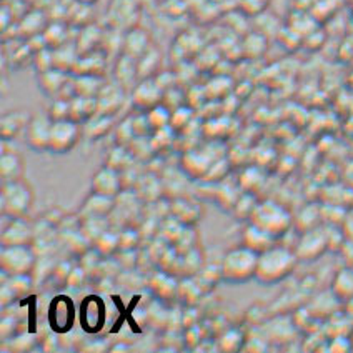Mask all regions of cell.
I'll list each match as a JSON object with an SVG mask.
<instances>
[{"instance_id": "obj_57", "label": "cell", "mask_w": 353, "mask_h": 353, "mask_svg": "<svg viewBox=\"0 0 353 353\" xmlns=\"http://www.w3.org/2000/svg\"><path fill=\"white\" fill-rule=\"evenodd\" d=\"M0 299H2V307H9V305H12L15 302V296L14 294H12V290L9 287H7L6 283L2 285V292H0Z\"/></svg>"}, {"instance_id": "obj_33", "label": "cell", "mask_w": 353, "mask_h": 353, "mask_svg": "<svg viewBox=\"0 0 353 353\" xmlns=\"http://www.w3.org/2000/svg\"><path fill=\"white\" fill-rule=\"evenodd\" d=\"M175 134L176 132L172 127L160 128V130H155L154 134L150 135L152 147H154L155 154H165L167 150H170L175 143Z\"/></svg>"}, {"instance_id": "obj_7", "label": "cell", "mask_w": 353, "mask_h": 353, "mask_svg": "<svg viewBox=\"0 0 353 353\" xmlns=\"http://www.w3.org/2000/svg\"><path fill=\"white\" fill-rule=\"evenodd\" d=\"M328 248L330 245H328L327 228L316 227L312 230L302 232L294 250L300 262H314V260L320 259Z\"/></svg>"}, {"instance_id": "obj_4", "label": "cell", "mask_w": 353, "mask_h": 353, "mask_svg": "<svg viewBox=\"0 0 353 353\" xmlns=\"http://www.w3.org/2000/svg\"><path fill=\"white\" fill-rule=\"evenodd\" d=\"M34 205V190L27 182L15 180L0 187V210L6 219H22Z\"/></svg>"}, {"instance_id": "obj_54", "label": "cell", "mask_w": 353, "mask_h": 353, "mask_svg": "<svg viewBox=\"0 0 353 353\" xmlns=\"http://www.w3.org/2000/svg\"><path fill=\"white\" fill-rule=\"evenodd\" d=\"M15 330H17V322H15L14 319H10V316H6V319L2 320V323H0V334H2V339L6 340V342H9L12 336H15Z\"/></svg>"}, {"instance_id": "obj_52", "label": "cell", "mask_w": 353, "mask_h": 353, "mask_svg": "<svg viewBox=\"0 0 353 353\" xmlns=\"http://www.w3.org/2000/svg\"><path fill=\"white\" fill-rule=\"evenodd\" d=\"M132 122H134V128H135V134H137V137H150V135L154 134L150 123H148L147 112L142 115H137V117H132Z\"/></svg>"}, {"instance_id": "obj_9", "label": "cell", "mask_w": 353, "mask_h": 353, "mask_svg": "<svg viewBox=\"0 0 353 353\" xmlns=\"http://www.w3.org/2000/svg\"><path fill=\"white\" fill-rule=\"evenodd\" d=\"M35 240V228L32 227L26 220V216L22 219H12L9 225L2 230V236H0V242L2 247H12V245H32Z\"/></svg>"}, {"instance_id": "obj_42", "label": "cell", "mask_w": 353, "mask_h": 353, "mask_svg": "<svg viewBox=\"0 0 353 353\" xmlns=\"http://www.w3.org/2000/svg\"><path fill=\"white\" fill-rule=\"evenodd\" d=\"M230 119H212L207 120L203 127V134L210 139H225L230 135Z\"/></svg>"}, {"instance_id": "obj_53", "label": "cell", "mask_w": 353, "mask_h": 353, "mask_svg": "<svg viewBox=\"0 0 353 353\" xmlns=\"http://www.w3.org/2000/svg\"><path fill=\"white\" fill-rule=\"evenodd\" d=\"M87 279V270L80 265V267H72L69 280H67V285L72 288H79L82 287V283L85 282Z\"/></svg>"}, {"instance_id": "obj_10", "label": "cell", "mask_w": 353, "mask_h": 353, "mask_svg": "<svg viewBox=\"0 0 353 353\" xmlns=\"http://www.w3.org/2000/svg\"><path fill=\"white\" fill-rule=\"evenodd\" d=\"M92 192H94V194L117 199V196L123 192L122 175H120V172L103 165L100 170L95 172L94 176H92Z\"/></svg>"}, {"instance_id": "obj_26", "label": "cell", "mask_w": 353, "mask_h": 353, "mask_svg": "<svg viewBox=\"0 0 353 353\" xmlns=\"http://www.w3.org/2000/svg\"><path fill=\"white\" fill-rule=\"evenodd\" d=\"M123 49H125V55L135 60L142 57V55H145L148 49V37L145 32L132 30L125 37Z\"/></svg>"}, {"instance_id": "obj_24", "label": "cell", "mask_w": 353, "mask_h": 353, "mask_svg": "<svg viewBox=\"0 0 353 353\" xmlns=\"http://www.w3.org/2000/svg\"><path fill=\"white\" fill-rule=\"evenodd\" d=\"M40 88L46 92L47 95H59L62 92V88L67 85L69 77H67V72L60 69H50L47 72L40 74Z\"/></svg>"}, {"instance_id": "obj_16", "label": "cell", "mask_w": 353, "mask_h": 353, "mask_svg": "<svg viewBox=\"0 0 353 353\" xmlns=\"http://www.w3.org/2000/svg\"><path fill=\"white\" fill-rule=\"evenodd\" d=\"M115 208V199L112 196H105L100 194H94L88 196L83 202L82 208L79 212V219H88V216H108L112 215Z\"/></svg>"}, {"instance_id": "obj_29", "label": "cell", "mask_w": 353, "mask_h": 353, "mask_svg": "<svg viewBox=\"0 0 353 353\" xmlns=\"http://www.w3.org/2000/svg\"><path fill=\"white\" fill-rule=\"evenodd\" d=\"M92 245H94V250H97L102 256L114 255L115 252L120 250V234L108 228Z\"/></svg>"}, {"instance_id": "obj_47", "label": "cell", "mask_w": 353, "mask_h": 353, "mask_svg": "<svg viewBox=\"0 0 353 353\" xmlns=\"http://www.w3.org/2000/svg\"><path fill=\"white\" fill-rule=\"evenodd\" d=\"M49 117L52 122L70 119V100L62 97L55 99L49 107Z\"/></svg>"}, {"instance_id": "obj_6", "label": "cell", "mask_w": 353, "mask_h": 353, "mask_svg": "<svg viewBox=\"0 0 353 353\" xmlns=\"http://www.w3.org/2000/svg\"><path fill=\"white\" fill-rule=\"evenodd\" d=\"M80 135H82L80 125L72 119L52 122L49 150L59 155L67 154V152H70L72 148L77 145Z\"/></svg>"}, {"instance_id": "obj_12", "label": "cell", "mask_w": 353, "mask_h": 353, "mask_svg": "<svg viewBox=\"0 0 353 353\" xmlns=\"http://www.w3.org/2000/svg\"><path fill=\"white\" fill-rule=\"evenodd\" d=\"M50 128L52 120L50 117H32L29 125L26 128V142L32 150L43 152L49 150L50 143Z\"/></svg>"}, {"instance_id": "obj_1", "label": "cell", "mask_w": 353, "mask_h": 353, "mask_svg": "<svg viewBox=\"0 0 353 353\" xmlns=\"http://www.w3.org/2000/svg\"><path fill=\"white\" fill-rule=\"evenodd\" d=\"M296 263H299V256L295 250L275 243L262 254H259L255 279L263 285L280 283L292 275Z\"/></svg>"}, {"instance_id": "obj_21", "label": "cell", "mask_w": 353, "mask_h": 353, "mask_svg": "<svg viewBox=\"0 0 353 353\" xmlns=\"http://www.w3.org/2000/svg\"><path fill=\"white\" fill-rule=\"evenodd\" d=\"M99 114L97 97H82L77 95L70 100V119L77 123H85Z\"/></svg>"}, {"instance_id": "obj_46", "label": "cell", "mask_w": 353, "mask_h": 353, "mask_svg": "<svg viewBox=\"0 0 353 353\" xmlns=\"http://www.w3.org/2000/svg\"><path fill=\"white\" fill-rule=\"evenodd\" d=\"M43 26H46L43 15L39 14V12H34V14L27 15V17L23 19L20 29H22L23 34L29 35V37H35V35H39V32H42Z\"/></svg>"}, {"instance_id": "obj_14", "label": "cell", "mask_w": 353, "mask_h": 353, "mask_svg": "<svg viewBox=\"0 0 353 353\" xmlns=\"http://www.w3.org/2000/svg\"><path fill=\"white\" fill-rule=\"evenodd\" d=\"M135 195L139 196L140 202L155 203L163 196V183L162 176L155 174H143L139 176L137 183L132 188Z\"/></svg>"}, {"instance_id": "obj_25", "label": "cell", "mask_w": 353, "mask_h": 353, "mask_svg": "<svg viewBox=\"0 0 353 353\" xmlns=\"http://www.w3.org/2000/svg\"><path fill=\"white\" fill-rule=\"evenodd\" d=\"M135 159L134 155L130 154L128 147H122V145H115L114 148L107 152L105 155V165L114 168L117 172H123L127 170L128 167L134 165Z\"/></svg>"}, {"instance_id": "obj_55", "label": "cell", "mask_w": 353, "mask_h": 353, "mask_svg": "<svg viewBox=\"0 0 353 353\" xmlns=\"http://www.w3.org/2000/svg\"><path fill=\"white\" fill-rule=\"evenodd\" d=\"M70 263L67 262H60L55 265L54 268V274H52V279L57 280L59 283H65L67 285V280H69V275H70Z\"/></svg>"}, {"instance_id": "obj_2", "label": "cell", "mask_w": 353, "mask_h": 353, "mask_svg": "<svg viewBox=\"0 0 353 353\" xmlns=\"http://www.w3.org/2000/svg\"><path fill=\"white\" fill-rule=\"evenodd\" d=\"M256 265H259V254L248 247H239L227 252L222 259V279L228 283H245L255 279Z\"/></svg>"}, {"instance_id": "obj_15", "label": "cell", "mask_w": 353, "mask_h": 353, "mask_svg": "<svg viewBox=\"0 0 353 353\" xmlns=\"http://www.w3.org/2000/svg\"><path fill=\"white\" fill-rule=\"evenodd\" d=\"M168 210H170V215L174 219L179 220L185 227H194L202 219V208H200L199 203L192 202L185 196H179V199L172 200Z\"/></svg>"}, {"instance_id": "obj_41", "label": "cell", "mask_w": 353, "mask_h": 353, "mask_svg": "<svg viewBox=\"0 0 353 353\" xmlns=\"http://www.w3.org/2000/svg\"><path fill=\"white\" fill-rule=\"evenodd\" d=\"M114 137H115V145H122V147H128L135 139H137L132 117L122 120V122L114 128Z\"/></svg>"}, {"instance_id": "obj_45", "label": "cell", "mask_w": 353, "mask_h": 353, "mask_svg": "<svg viewBox=\"0 0 353 353\" xmlns=\"http://www.w3.org/2000/svg\"><path fill=\"white\" fill-rule=\"evenodd\" d=\"M228 168H230V162H228V159L222 157V159L215 160V162L212 163L208 174L203 176V182H207V183L222 182V180H225V175L228 174Z\"/></svg>"}, {"instance_id": "obj_43", "label": "cell", "mask_w": 353, "mask_h": 353, "mask_svg": "<svg viewBox=\"0 0 353 353\" xmlns=\"http://www.w3.org/2000/svg\"><path fill=\"white\" fill-rule=\"evenodd\" d=\"M103 69V62L102 59L95 57V55H90V57H83L79 59L77 63H75L74 72L77 75H97L99 77V72Z\"/></svg>"}, {"instance_id": "obj_31", "label": "cell", "mask_w": 353, "mask_h": 353, "mask_svg": "<svg viewBox=\"0 0 353 353\" xmlns=\"http://www.w3.org/2000/svg\"><path fill=\"white\" fill-rule=\"evenodd\" d=\"M74 87L77 95H82V97H97L103 88L97 75H77V79L74 80Z\"/></svg>"}, {"instance_id": "obj_18", "label": "cell", "mask_w": 353, "mask_h": 353, "mask_svg": "<svg viewBox=\"0 0 353 353\" xmlns=\"http://www.w3.org/2000/svg\"><path fill=\"white\" fill-rule=\"evenodd\" d=\"M23 170H26V163H23V159L20 157L17 152H3L2 157H0V179H2V183L22 180Z\"/></svg>"}, {"instance_id": "obj_38", "label": "cell", "mask_w": 353, "mask_h": 353, "mask_svg": "<svg viewBox=\"0 0 353 353\" xmlns=\"http://www.w3.org/2000/svg\"><path fill=\"white\" fill-rule=\"evenodd\" d=\"M255 207H256L255 194L243 192V194H240L239 199H236L235 205L232 208V214H234L239 220H250Z\"/></svg>"}, {"instance_id": "obj_36", "label": "cell", "mask_w": 353, "mask_h": 353, "mask_svg": "<svg viewBox=\"0 0 353 353\" xmlns=\"http://www.w3.org/2000/svg\"><path fill=\"white\" fill-rule=\"evenodd\" d=\"M147 119L148 123H150L152 130H160V128L170 127V120H172V110L168 108L165 103H159L157 107L150 108L147 112Z\"/></svg>"}, {"instance_id": "obj_44", "label": "cell", "mask_w": 353, "mask_h": 353, "mask_svg": "<svg viewBox=\"0 0 353 353\" xmlns=\"http://www.w3.org/2000/svg\"><path fill=\"white\" fill-rule=\"evenodd\" d=\"M220 350L223 352H236L243 348V335L240 334L239 330L232 328V330H227L225 334L220 336L219 340Z\"/></svg>"}, {"instance_id": "obj_56", "label": "cell", "mask_w": 353, "mask_h": 353, "mask_svg": "<svg viewBox=\"0 0 353 353\" xmlns=\"http://www.w3.org/2000/svg\"><path fill=\"white\" fill-rule=\"evenodd\" d=\"M200 342H202V334H200V328L196 327V325H194V327H188V330L185 334L187 347L195 348Z\"/></svg>"}, {"instance_id": "obj_51", "label": "cell", "mask_w": 353, "mask_h": 353, "mask_svg": "<svg viewBox=\"0 0 353 353\" xmlns=\"http://www.w3.org/2000/svg\"><path fill=\"white\" fill-rule=\"evenodd\" d=\"M34 63L35 67H37V70L42 74V72H47L50 69H54V52L47 50V49H42L39 50L37 54H35L34 57Z\"/></svg>"}, {"instance_id": "obj_37", "label": "cell", "mask_w": 353, "mask_h": 353, "mask_svg": "<svg viewBox=\"0 0 353 353\" xmlns=\"http://www.w3.org/2000/svg\"><path fill=\"white\" fill-rule=\"evenodd\" d=\"M239 183H240V188H242L243 192L255 194V192L262 187L263 176H262V174H260L259 168L247 167V168H243L242 174H240Z\"/></svg>"}, {"instance_id": "obj_22", "label": "cell", "mask_w": 353, "mask_h": 353, "mask_svg": "<svg viewBox=\"0 0 353 353\" xmlns=\"http://www.w3.org/2000/svg\"><path fill=\"white\" fill-rule=\"evenodd\" d=\"M150 288L154 294L162 300H172L179 292V282L167 274V272H159L150 279Z\"/></svg>"}, {"instance_id": "obj_32", "label": "cell", "mask_w": 353, "mask_h": 353, "mask_svg": "<svg viewBox=\"0 0 353 353\" xmlns=\"http://www.w3.org/2000/svg\"><path fill=\"white\" fill-rule=\"evenodd\" d=\"M195 119V108L190 105H182L175 110H172V120L170 127L174 128L176 134H182V132L188 130V127L192 125Z\"/></svg>"}, {"instance_id": "obj_27", "label": "cell", "mask_w": 353, "mask_h": 353, "mask_svg": "<svg viewBox=\"0 0 353 353\" xmlns=\"http://www.w3.org/2000/svg\"><path fill=\"white\" fill-rule=\"evenodd\" d=\"M139 75V67L135 59L128 57V55H123L122 59L119 60L117 69H115V77H117L120 87H128L134 85L135 77Z\"/></svg>"}, {"instance_id": "obj_28", "label": "cell", "mask_w": 353, "mask_h": 353, "mask_svg": "<svg viewBox=\"0 0 353 353\" xmlns=\"http://www.w3.org/2000/svg\"><path fill=\"white\" fill-rule=\"evenodd\" d=\"M203 290L200 288V285L196 283L195 279H183L182 282L179 283V292H176V296L182 300L183 303L187 305L188 308L195 307L199 303V300L202 299Z\"/></svg>"}, {"instance_id": "obj_5", "label": "cell", "mask_w": 353, "mask_h": 353, "mask_svg": "<svg viewBox=\"0 0 353 353\" xmlns=\"http://www.w3.org/2000/svg\"><path fill=\"white\" fill-rule=\"evenodd\" d=\"M39 256L32 245L2 247L0 250V268L7 276L32 275Z\"/></svg>"}, {"instance_id": "obj_11", "label": "cell", "mask_w": 353, "mask_h": 353, "mask_svg": "<svg viewBox=\"0 0 353 353\" xmlns=\"http://www.w3.org/2000/svg\"><path fill=\"white\" fill-rule=\"evenodd\" d=\"M215 160L210 159L207 150H187L183 152L182 160H180V170L188 179L203 180V176L208 174Z\"/></svg>"}, {"instance_id": "obj_34", "label": "cell", "mask_w": 353, "mask_h": 353, "mask_svg": "<svg viewBox=\"0 0 353 353\" xmlns=\"http://www.w3.org/2000/svg\"><path fill=\"white\" fill-rule=\"evenodd\" d=\"M77 50L72 49L69 46H60L54 50V65L55 69L63 72L74 70L75 63H77Z\"/></svg>"}, {"instance_id": "obj_40", "label": "cell", "mask_w": 353, "mask_h": 353, "mask_svg": "<svg viewBox=\"0 0 353 353\" xmlns=\"http://www.w3.org/2000/svg\"><path fill=\"white\" fill-rule=\"evenodd\" d=\"M128 150H130V154L139 162H148V160H152L157 155L154 147H152L150 137H137L128 145Z\"/></svg>"}, {"instance_id": "obj_48", "label": "cell", "mask_w": 353, "mask_h": 353, "mask_svg": "<svg viewBox=\"0 0 353 353\" xmlns=\"http://www.w3.org/2000/svg\"><path fill=\"white\" fill-rule=\"evenodd\" d=\"M120 234V250H135L140 242V234L134 227H125Z\"/></svg>"}, {"instance_id": "obj_35", "label": "cell", "mask_w": 353, "mask_h": 353, "mask_svg": "<svg viewBox=\"0 0 353 353\" xmlns=\"http://www.w3.org/2000/svg\"><path fill=\"white\" fill-rule=\"evenodd\" d=\"M54 307L57 308L60 314L50 315V322L54 325V328L57 332H63L67 328L72 327V319H74V308H72L70 302H57L54 303Z\"/></svg>"}, {"instance_id": "obj_19", "label": "cell", "mask_w": 353, "mask_h": 353, "mask_svg": "<svg viewBox=\"0 0 353 353\" xmlns=\"http://www.w3.org/2000/svg\"><path fill=\"white\" fill-rule=\"evenodd\" d=\"M114 128H115L114 115L97 114L83 123L82 135L88 140H99L110 134Z\"/></svg>"}, {"instance_id": "obj_50", "label": "cell", "mask_w": 353, "mask_h": 353, "mask_svg": "<svg viewBox=\"0 0 353 353\" xmlns=\"http://www.w3.org/2000/svg\"><path fill=\"white\" fill-rule=\"evenodd\" d=\"M9 342H10V348H12V350L29 352V350H32V348L35 347V343H37V340H35L34 335L19 334V335L12 336Z\"/></svg>"}, {"instance_id": "obj_23", "label": "cell", "mask_w": 353, "mask_h": 353, "mask_svg": "<svg viewBox=\"0 0 353 353\" xmlns=\"http://www.w3.org/2000/svg\"><path fill=\"white\" fill-rule=\"evenodd\" d=\"M332 292L335 299L350 302L353 300V268L345 267L342 270L336 272L334 283H332Z\"/></svg>"}, {"instance_id": "obj_30", "label": "cell", "mask_w": 353, "mask_h": 353, "mask_svg": "<svg viewBox=\"0 0 353 353\" xmlns=\"http://www.w3.org/2000/svg\"><path fill=\"white\" fill-rule=\"evenodd\" d=\"M214 185V196H212V200L214 202L219 203L220 207L225 208V210H232L235 205L236 199H239L240 194H236V188L234 185H230V183H212Z\"/></svg>"}, {"instance_id": "obj_17", "label": "cell", "mask_w": 353, "mask_h": 353, "mask_svg": "<svg viewBox=\"0 0 353 353\" xmlns=\"http://www.w3.org/2000/svg\"><path fill=\"white\" fill-rule=\"evenodd\" d=\"M275 236L265 232L263 228L256 227L254 223H248L242 235V245L248 247L256 254H262L267 248L275 245Z\"/></svg>"}, {"instance_id": "obj_13", "label": "cell", "mask_w": 353, "mask_h": 353, "mask_svg": "<svg viewBox=\"0 0 353 353\" xmlns=\"http://www.w3.org/2000/svg\"><path fill=\"white\" fill-rule=\"evenodd\" d=\"M32 115L27 110H10L6 112L0 120V135L6 142H10L15 137H19L22 132H26L29 125Z\"/></svg>"}, {"instance_id": "obj_39", "label": "cell", "mask_w": 353, "mask_h": 353, "mask_svg": "<svg viewBox=\"0 0 353 353\" xmlns=\"http://www.w3.org/2000/svg\"><path fill=\"white\" fill-rule=\"evenodd\" d=\"M322 219V208H316L315 205H308L305 210L300 212V215L296 216L295 225L300 232L312 230V228L319 227V220Z\"/></svg>"}, {"instance_id": "obj_3", "label": "cell", "mask_w": 353, "mask_h": 353, "mask_svg": "<svg viewBox=\"0 0 353 353\" xmlns=\"http://www.w3.org/2000/svg\"><path fill=\"white\" fill-rule=\"evenodd\" d=\"M250 223L263 228L275 239L283 236L294 225V216L285 208L282 203L274 202V200H265V202L256 203L254 214H252Z\"/></svg>"}, {"instance_id": "obj_49", "label": "cell", "mask_w": 353, "mask_h": 353, "mask_svg": "<svg viewBox=\"0 0 353 353\" xmlns=\"http://www.w3.org/2000/svg\"><path fill=\"white\" fill-rule=\"evenodd\" d=\"M43 39H46L47 46H52V49H57V47L63 46V40H65V32H63L62 26L55 23V26L47 27V30L43 32Z\"/></svg>"}, {"instance_id": "obj_20", "label": "cell", "mask_w": 353, "mask_h": 353, "mask_svg": "<svg viewBox=\"0 0 353 353\" xmlns=\"http://www.w3.org/2000/svg\"><path fill=\"white\" fill-rule=\"evenodd\" d=\"M99 102V114L115 115L123 105V90L122 87L107 85L100 90L97 95Z\"/></svg>"}, {"instance_id": "obj_8", "label": "cell", "mask_w": 353, "mask_h": 353, "mask_svg": "<svg viewBox=\"0 0 353 353\" xmlns=\"http://www.w3.org/2000/svg\"><path fill=\"white\" fill-rule=\"evenodd\" d=\"M163 88L159 85L157 80L154 79H142L137 85H134L132 92V102L142 112H148L150 108L157 107L163 102Z\"/></svg>"}]
</instances>
